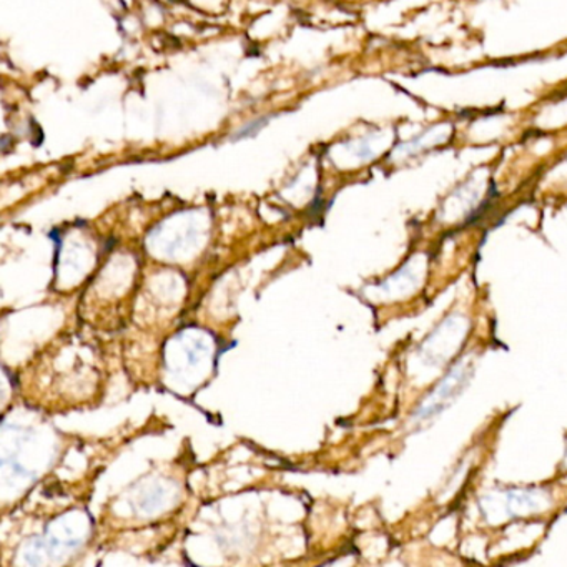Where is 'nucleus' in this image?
Returning a JSON list of instances; mask_svg holds the SVG:
<instances>
[{
    "label": "nucleus",
    "instance_id": "nucleus-2",
    "mask_svg": "<svg viewBox=\"0 0 567 567\" xmlns=\"http://www.w3.org/2000/svg\"><path fill=\"white\" fill-rule=\"evenodd\" d=\"M268 121H270V117L258 118V121L250 122V124L245 125L241 131H238L237 134H235L234 141H238V138L251 137V135H257L258 132H260L261 128L268 124Z\"/></svg>",
    "mask_w": 567,
    "mask_h": 567
},
{
    "label": "nucleus",
    "instance_id": "nucleus-1",
    "mask_svg": "<svg viewBox=\"0 0 567 567\" xmlns=\"http://www.w3.org/2000/svg\"><path fill=\"white\" fill-rule=\"evenodd\" d=\"M471 371L466 368H457V370L451 371L450 377L443 381L434 391L433 396L417 410L416 416L424 420V417L434 416V414L441 413L457 394L463 391L466 386L467 380H470Z\"/></svg>",
    "mask_w": 567,
    "mask_h": 567
}]
</instances>
